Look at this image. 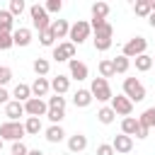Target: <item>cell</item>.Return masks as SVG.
<instances>
[{
	"label": "cell",
	"instance_id": "6",
	"mask_svg": "<svg viewBox=\"0 0 155 155\" xmlns=\"http://www.w3.org/2000/svg\"><path fill=\"white\" fill-rule=\"evenodd\" d=\"M124 94L131 99V102H143L145 99V87L138 78H126L124 80Z\"/></svg>",
	"mask_w": 155,
	"mask_h": 155
},
{
	"label": "cell",
	"instance_id": "33",
	"mask_svg": "<svg viewBox=\"0 0 155 155\" xmlns=\"http://www.w3.org/2000/svg\"><path fill=\"white\" fill-rule=\"evenodd\" d=\"M39 41H41V46H46V48H53V44H56V36H53V31L48 29V31H41V34H39Z\"/></svg>",
	"mask_w": 155,
	"mask_h": 155
},
{
	"label": "cell",
	"instance_id": "39",
	"mask_svg": "<svg viewBox=\"0 0 155 155\" xmlns=\"http://www.w3.org/2000/svg\"><path fill=\"white\" fill-rule=\"evenodd\" d=\"M12 155H29V148L22 140H17V143H12Z\"/></svg>",
	"mask_w": 155,
	"mask_h": 155
},
{
	"label": "cell",
	"instance_id": "10",
	"mask_svg": "<svg viewBox=\"0 0 155 155\" xmlns=\"http://www.w3.org/2000/svg\"><path fill=\"white\" fill-rule=\"evenodd\" d=\"M75 58V44H70V41H63V44H58V46H53V61H73Z\"/></svg>",
	"mask_w": 155,
	"mask_h": 155
},
{
	"label": "cell",
	"instance_id": "38",
	"mask_svg": "<svg viewBox=\"0 0 155 155\" xmlns=\"http://www.w3.org/2000/svg\"><path fill=\"white\" fill-rule=\"evenodd\" d=\"M10 80H12V70L7 65H0V87H5Z\"/></svg>",
	"mask_w": 155,
	"mask_h": 155
},
{
	"label": "cell",
	"instance_id": "42",
	"mask_svg": "<svg viewBox=\"0 0 155 155\" xmlns=\"http://www.w3.org/2000/svg\"><path fill=\"white\" fill-rule=\"evenodd\" d=\"M148 131H150V128H148L145 124H140V121H138V131H136V138H140V140H143V138H148Z\"/></svg>",
	"mask_w": 155,
	"mask_h": 155
},
{
	"label": "cell",
	"instance_id": "36",
	"mask_svg": "<svg viewBox=\"0 0 155 155\" xmlns=\"http://www.w3.org/2000/svg\"><path fill=\"white\" fill-rule=\"evenodd\" d=\"M22 12H24V0H12V2H10V15L17 17V15H22Z\"/></svg>",
	"mask_w": 155,
	"mask_h": 155
},
{
	"label": "cell",
	"instance_id": "27",
	"mask_svg": "<svg viewBox=\"0 0 155 155\" xmlns=\"http://www.w3.org/2000/svg\"><path fill=\"white\" fill-rule=\"evenodd\" d=\"M97 70H99V78H104V80L116 75V73H114V63H111V58H104V61H99Z\"/></svg>",
	"mask_w": 155,
	"mask_h": 155
},
{
	"label": "cell",
	"instance_id": "40",
	"mask_svg": "<svg viewBox=\"0 0 155 155\" xmlns=\"http://www.w3.org/2000/svg\"><path fill=\"white\" fill-rule=\"evenodd\" d=\"M44 7H46V12H61L63 10V2L61 0H48Z\"/></svg>",
	"mask_w": 155,
	"mask_h": 155
},
{
	"label": "cell",
	"instance_id": "41",
	"mask_svg": "<svg viewBox=\"0 0 155 155\" xmlns=\"http://www.w3.org/2000/svg\"><path fill=\"white\" fill-rule=\"evenodd\" d=\"M97 155H116V150L111 148V143H102L97 145Z\"/></svg>",
	"mask_w": 155,
	"mask_h": 155
},
{
	"label": "cell",
	"instance_id": "14",
	"mask_svg": "<svg viewBox=\"0 0 155 155\" xmlns=\"http://www.w3.org/2000/svg\"><path fill=\"white\" fill-rule=\"evenodd\" d=\"M22 114H27L22 102H15V99H12L10 104H5V116H7V121H19Z\"/></svg>",
	"mask_w": 155,
	"mask_h": 155
},
{
	"label": "cell",
	"instance_id": "34",
	"mask_svg": "<svg viewBox=\"0 0 155 155\" xmlns=\"http://www.w3.org/2000/svg\"><path fill=\"white\" fill-rule=\"evenodd\" d=\"M48 109H65V97H61V94H53V97H48Z\"/></svg>",
	"mask_w": 155,
	"mask_h": 155
},
{
	"label": "cell",
	"instance_id": "18",
	"mask_svg": "<svg viewBox=\"0 0 155 155\" xmlns=\"http://www.w3.org/2000/svg\"><path fill=\"white\" fill-rule=\"evenodd\" d=\"M12 97H15V102H29L31 99V85H24V82H19V85H15V90H12Z\"/></svg>",
	"mask_w": 155,
	"mask_h": 155
},
{
	"label": "cell",
	"instance_id": "32",
	"mask_svg": "<svg viewBox=\"0 0 155 155\" xmlns=\"http://www.w3.org/2000/svg\"><path fill=\"white\" fill-rule=\"evenodd\" d=\"M138 121H140V124H145L148 128H153V126H155V107H148V109L138 116Z\"/></svg>",
	"mask_w": 155,
	"mask_h": 155
},
{
	"label": "cell",
	"instance_id": "31",
	"mask_svg": "<svg viewBox=\"0 0 155 155\" xmlns=\"http://www.w3.org/2000/svg\"><path fill=\"white\" fill-rule=\"evenodd\" d=\"M150 68H153V56L143 53V56H138V58H136V70H140V73H148Z\"/></svg>",
	"mask_w": 155,
	"mask_h": 155
},
{
	"label": "cell",
	"instance_id": "16",
	"mask_svg": "<svg viewBox=\"0 0 155 155\" xmlns=\"http://www.w3.org/2000/svg\"><path fill=\"white\" fill-rule=\"evenodd\" d=\"M51 90L63 97V94L70 90V78H68V75H56V78L51 80Z\"/></svg>",
	"mask_w": 155,
	"mask_h": 155
},
{
	"label": "cell",
	"instance_id": "7",
	"mask_svg": "<svg viewBox=\"0 0 155 155\" xmlns=\"http://www.w3.org/2000/svg\"><path fill=\"white\" fill-rule=\"evenodd\" d=\"M90 92L97 102H111V97H114V92L109 87V80H104V78H94L92 85H90Z\"/></svg>",
	"mask_w": 155,
	"mask_h": 155
},
{
	"label": "cell",
	"instance_id": "1",
	"mask_svg": "<svg viewBox=\"0 0 155 155\" xmlns=\"http://www.w3.org/2000/svg\"><path fill=\"white\" fill-rule=\"evenodd\" d=\"M90 27H92V31H94V48L97 51H109L111 48V36H114V27L104 19V22H97V19H92L90 22Z\"/></svg>",
	"mask_w": 155,
	"mask_h": 155
},
{
	"label": "cell",
	"instance_id": "12",
	"mask_svg": "<svg viewBox=\"0 0 155 155\" xmlns=\"http://www.w3.org/2000/svg\"><path fill=\"white\" fill-rule=\"evenodd\" d=\"M111 148L116 150V153H131L133 150V138L131 136H124V133H119V136H114V140H111Z\"/></svg>",
	"mask_w": 155,
	"mask_h": 155
},
{
	"label": "cell",
	"instance_id": "44",
	"mask_svg": "<svg viewBox=\"0 0 155 155\" xmlns=\"http://www.w3.org/2000/svg\"><path fill=\"white\" fill-rule=\"evenodd\" d=\"M148 24H150V27H153V29H155V12H153V15H150V17H148Z\"/></svg>",
	"mask_w": 155,
	"mask_h": 155
},
{
	"label": "cell",
	"instance_id": "46",
	"mask_svg": "<svg viewBox=\"0 0 155 155\" xmlns=\"http://www.w3.org/2000/svg\"><path fill=\"white\" fill-rule=\"evenodd\" d=\"M0 150H2V138H0Z\"/></svg>",
	"mask_w": 155,
	"mask_h": 155
},
{
	"label": "cell",
	"instance_id": "45",
	"mask_svg": "<svg viewBox=\"0 0 155 155\" xmlns=\"http://www.w3.org/2000/svg\"><path fill=\"white\" fill-rule=\"evenodd\" d=\"M29 155H46V153H41V150H29Z\"/></svg>",
	"mask_w": 155,
	"mask_h": 155
},
{
	"label": "cell",
	"instance_id": "35",
	"mask_svg": "<svg viewBox=\"0 0 155 155\" xmlns=\"http://www.w3.org/2000/svg\"><path fill=\"white\" fill-rule=\"evenodd\" d=\"M46 116H48V121H51V124H61V121L65 119V109H48V114H46Z\"/></svg>",
	"mask_w": 155,
	"mask_h": 155
},
{
	"label": "cell",
	"instance_id": "37",
	"mask_svg": "<svg viewBox=\"0 0 155 155\" xmlns=\"http://www.w3.org/2000/svg\"><path fill=\"white\" fill-rule=\"evenodd\" d=\"M12 46H15L12 34H0V51H7V48H12Z\"/></svg>",
	"mask_w": 155,
	"mask_h": 155
},
{
	"label": "cell",
	"instance_id": "20",
	"mask_svg": "<svg viewBox=\"0 0 155 155\" xmlns=\"http://www.w3.org/2000/svg\"><path fill=\"white\" fill-rule=\"evenodd\" d=\"M85 148H87V136L75 133V136L68 138V150H70V153H82Z\"/></svg>",
	"mask_w": 155,
	"mask_h": 155
},
{
	"label": "cell",
	"instance_id": "8",
	"mask_svg": "<svg viewBox=\"0 0 155 155\" xmlns=\"http://www.w3.org/2000/svg\"><path fill=\"white\" fill-rule=\"evenodd\" d=\"M114 111H116V116H131V111H133V102L126 97V94H116V97H111V104H109Z\"/></svg>",
	"mask_w": 155,
	"mask_h": 155
},
{
	"label": "cell",
	"instance_id": "29",
	"mask_svg": "<svg viewBox=\"0 0 155 155\" xmlns=\"http://www.w3.org/2000/svg\"><path fill=\"white\" fill-rule=\"evenodd\" d=\"M136 131H138V119L126 116V119L121 121V133H124V136H136Z\"/></svg>",
	"mask_w": 155,
	"mask_h": 155
},
{
	"label": "cell",
	"instance_id": "23",
	"mask_svg": "<svg viewBox=\"0 0 155 155\" xmlns=\"http://www.w3.org/2000/svg\"><path fill=\"white\" fill-rule=\"evenodd\" d=\"M90 10H92V19H97V22H104L107 15H109V5L107 2H94Z\"/></svg>",
	"mask_w": 155,
	"mask_h": 155
},
{
	"label": "cell",
	"instance_id": "21",
	"mask_svg": "<svg viewBox=\"0 0 155 155\" xmlns=\"http://www.w3.org/2000/svg\"><path fill=\"white\" fill-rule=\"evenodd\" d=\"M51 31H53L56 39L68 36V34H70V24H68V19H53V22H51Z\"/></svg>",
	"mask_w": 155,
	"mask_h": 155
},
{
	"label": "cell",
	"instance_id": "13",
	"mask_svg": "<svg viewBox=\"0 0 155 155\" xmlns=\"http://www.w3.org/2000/svg\"><path fill=\"white\" fill-rule=\"evenodd\" d=\"M51 92V80L48 78H36L34 82H31V97H46Z\"/></svg>",
	"mask_w": 155,
	"mask_h": 155
},
{
	"label": "cell",
	"instance_id": "28",
	"mask_svg": "<svg viewBox=\"0 0 155 155\" xmlns=\"http://www.w3.org/2000/svg\"><path fill=\"white\" fill-rule=\"evenodd\" d=\"M97 119H99V124L109 126V124H114V119H116V111H114L111 107H102V109L97 111Z\"/></svg>",
	"mask_w": 155,
	"mask_h": 155
},
{
	"label": "cell",
	"instance_id": "5",
	"mask_svg": "<svg viewBox=\"0 0 155 155\" xmlns=\"http://www.w3.org/2000/svg\"><path fill=\"white\" fill-rule=\"evenodd\" d=\"M145 48H148V39H145V36H133V39H128V41L124 44L121 56H126V58H138V56L145 53Z\"/></svg>",
	"mask_w": 155,
	"mask_h": 155
},
{
	"label": "cell",
	"instance_id": "47",
	"mask_svg": "<svg viewBox=\"0 0 155 155\" xmlns=\"http://www.w3.org/2000/svg\"><path fill=\"white\" fill-rule=\"evenodd\" d=\"M153 65H155V56H153Z\"/></svg>",
	"mask_w": 155,
	"mask_h": 155
},
{
	"label": "cell",
	"instance_id": "2",
	"mask_svg": "<svg viewBox=\"0 0 155 155\" xmlns=\"http://www.w3.org/2000/svg\"><path fill=\"white\" fill-rule=\"evenodd\" d=\"M29 17H31V27L41 34V31H48L51 29V19H48V12H46V7L44 5H31L29 7Z\"/></svg>",
	"mask_w": 155,
	"mask_h": 155
},
{
	"label": "cell",
	"instance_id": "17",
	"mask_svg": "<svg viewBox=\"0 0 155 155\" xmlns=\"http://www.w3.org/2000/svg\"><path fill=\"white\" fill-rule=\"evenodd\" d=\"M12 39H15V46H29L31 44V29L19 27V29L12 31Z\"/></svg>",
	"mask_w": 155,
	"mask_h": 155
},
{
	"label": "cell",
	"instance_id": "43",
	"mask_svg": "<svg viewBox=\"0 0 155 155\" xmlns=\"http://www.w3.org/2000/svg\"><path fill=\"white\" fill-rule=\"evenodd\" d=\"M10 97H12V94H10L5 87H0V104H10Z\"/></svg>",
	"mask_w": 155,
	"mask_h": 155
},
{
	"label": "cell",
	"instance_id": "4",
	"mask_svg": "<svg viewBox=\"0 0 155 155\" xmlns=\"http://www.w3.org/2000/svg\"><path fill=\"white\" fill-rule=\"evenodd\" d=\"M90 34H92V27H90V22H85V19H78L75 24H70V34H68V39H70V44L80 46V44H85V41L90 39Z\"/></svg>",
	"mask_w": 155,
	"mask_h": 155
},
{
	"label": "cell",
	"instance_id": "25",
	"mask_svg": "<svg viewBox=\"0 0 155 155\" xmlns=\"http://www.w3.org/2000/svg\"><path fill=\"white\" fill-rule=\"evenodd\" d=\"M24 128H27V133H29V136H39V133L44 131V126H41V119H36V116H27V121H24Z\"/></svg>",
	"mask_w": 155,
	"mask_h": 155
},
{
	"label": "cell",
	"instance_id": "19",
	"mask_svg": "<svg viewBox=\"0 0 155 155\" xmlns=\"http://www.w3.org/2000/svg\"><path fill=\"white\" fill-rule=\"evenodd\" d=\"M92 99H94V97H92V92H90V90H78V92L73 94V104H75L78 109L90 107V104H92Z\"/></svg>",
	"mask_w": 155,
	"mask_h": 155
},
{
	"label": "cell",
	"instance_id": "9",
	"mask_svg": "<svg viewBox=\"0 0 155 155\" xmlns=\"http://www.w3.org/2000/svg\"><path fill=\"white\" fill-rule=\"evenodd\" d=\"M24 111H27V116H36V119H41V116L48 114V104H46L44 99H39V97H31L29 102H24Z\"/></svg>",
	"mask_w": 155,
	"mask_h": 155
},
{
	"label": "cell",
	"instance_id": "24",
	"mask_svg": "<svg viewBox=\"0 0 155 155\" xmlns=\"http://www.w3.org/2000/svg\"><path fill=\"white\" fill-rule=\"evenodd\" d=\"M31 68H34L36 78H46V75H48V70H51V63H48L46 58H34Z\"/></svg>",
	"mask_w": 155,
	"mask_h": 155
},
{
	"label": "cell",
	"instance_id": "30",
	"mask_svg": "<svg viewBox=\"0 0 155 155\" xmlns=\"http://www.w3.org/2000/svg\"><path fill=\"white\" fill-rule=\"evenodd\" d=\"M133 12H136L138 17H150V15H153L150 0H136V5H133Z\"/></svg>",
	"mask_w": 155,
	"mask_h": 155
},
{
	"label": "cell",
	"instance_id": "15",
	"mask_svg": "<svg viewBox=\"0 0 155 155\" xmlns=\"http://www.w3.org/2000/svg\"><path fill=\"white\" fill-rule=\"evenodd\" d=\"M44 138H46L48 143H61V140L65 138V131H63L61 124H51V126L44 131Z\"/></svg>",
	"mask_w": 155,
	"mask_h": 155
},
{
	"label": "cell",
	"instance_id": "26",
	"mask_svg": "<svg viewBox=\"0 0 155 155\" xmlns=\"http://www.w3.org/2000/svg\"><path fill=\"white\" fill-rule=\"evenodd\" d=\"M111 63H114V73H116V75H124V73H128L131 58H126V56H116V58H111Z\"/></svg>",
	"mask_w": 155,
	"mask_h": 155
},
{
	"label": "cell",
	"instance_id": "22",
	"mask_svg": "<svg viewBox=\"0 0 155 155\" xmlns=\"http://www.w3.org/2000/svg\"><path fill=\"white\" fill-rule=\"evenodd\" d=\"M15 17L10 15V10H0V34H12L15 29Z\"/></svg>",
	"mask_w": 155,
	"mask_h": 155
},
{
	"label": "cell",
	"instance_id": "11",
	"mask_svg": "<svg viewBox=\"0 0 155 155\" xmlns=\"http://www.w3.org/2000/svg\"><path fill=\"white\" fill-rule=\"evenodd\" d=\"M68 70H70V78L78 80V82H80V80H87V73H90L87 65H85L82 61H78V58H73V61L68 63Z\"/></svg>",
	"mask_w": 155,
	"mask_h": 155
},
{
	"label": "cell",
	"instance_id": "3",
	"mask_svg": "<svg viewBox=\"0 0 155 155\" xmlns=\"http://www.w3.org/2000/svg\"><path fill=\"white\" fill-rule=\"evenodd\" d=\"M24 136H27L24 124H19V121H5V124H0V138H2V140L17 143V140H22Z\"/></svg>",
	"mask_w": 155,
	"mask_h": 155
}]
</instances>
